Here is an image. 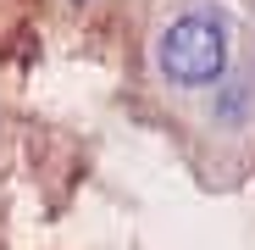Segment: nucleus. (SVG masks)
Wrapping results in <instances>:
<instances>
[{
  "label": "nucleus",
  "mask_w": 255,
  "mask_h": 250,
  "mask_svg": "<svg viewBox=\"0 0 255 250\" xmlns=\"http://www.w3.org/2000/svg\"><path fill=\"white\" fill-rule=\"evenodd\" d=\"M155 67H161L166 83H178V89L217 83L222 67H228V28H222V17H205V11L178 17L155 39Z\"/></svg>",
  "instance_id": "1"
}]
</instances>
